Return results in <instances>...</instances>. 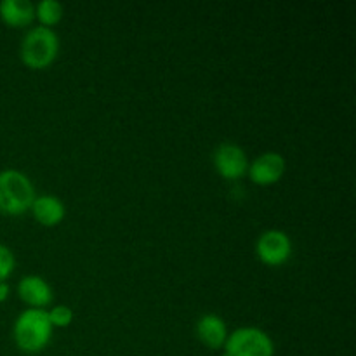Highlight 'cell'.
Segmentation results:
<instances>
[{
  "label": "cell",
  "mask_w": 356,
  "mask_h": 356,
  "mask_svg": "<svg viewBox=\"0 0 356 356\" xmlns=\"http://www.w3.org/2000/svg\"><path fill=\"white\" fill-rule=\"evenodd\" d=\"M52 327L47 309L28 308L14 322V341L26 353L42 351L52 339Z\"/></svg>",
  "instance_id": "obj_1"
},
{
  "label": "cell",
  "mask_w": 356,
  "mask_h": 356,
  "mask_svg": "<svg viewBox=\"0 0 356 356\" xmlns=\"http://www.w3.org/2000/svg\"><path fill=\"white\" fill-rule=\"evenodd\" d=\"M35 200V190L30 177L16 169L0 172V212L19 216L30 211Z\"/></svg>",
  "instance_id": "obj_2"
},
{
  "label": "cell",
  "mask_w": 356,
  "mask_h": 356,
  "mask_svg": "<svg viewBox=\"0 0 356 356\" xmlns=\"http://www.w3.org/2000/svg\"><path fill=\"white\" fill-rule=\"evenodd\" d=\"M59 52V38L52 28L38 26L26 31L21 40L19 56L26 66L33 70L47 68Z\"/></svg>",
  "instance_id": "obj_3"
},
{
  "label": "cell",
  "mask_w": 356,
  "mask_h": 356,
  "mask_svg": "<svg viewBox=\"0 0 356 356\" xmlns=\"http://www.w3.org/2000/svg\"><path fill=\"white\" fill-rule=\"evenodd\" d=\"M225 356H273V339L257 327H240L228 334L225 346Z\"/></svg>",
  "instance_id": "obj_4"
},
{
  "label": "cell",
  "mask_w": 356,
  "mask_h": 356,
  "mask_svg": "<svg viewBox=\"0 0 356 356\" xmlns=\"http://www.w3.org/2000/svg\"><path fill=\"white\" fill-rule=\"evenodd\" d=\"M256 252L268 266H282L292 256L291 236L280 229H268L257 238Z\"/></svg>",
  "instance_id": "obj_5"
},
{
  "label": "cell",
  "mask_w": 356,
  "mask_h": 356,
  "mask_svg": "<svg viewBox=\"0 0 356 356\" xmlns=\"http://www.w3.org/2000/svg\"><path fill=\"white\" fill-rule=\"evenodd\" d=\"M214 167L225 179H240L249 170V159L242 146L235 143H221L214 152Z\"/></svg>",
  "instance_id": "obj_6"
},
{
  "label": "cell",
  "mask_w": 356,
  "mask_h": 356,
  "mask_svg": "<svg viewBox=\"0 0 356 356\" xmlns=\"http://www.w3.org/2000/svg\"><path fill=\"white\" fill-rule=\"evenodd\" d=\"M285 169H287V162H285L284 155L277 152H266L257 156L252 163H249L247 174L252 183L259 184V186H270L284 177Z\"/></svg>",
  "instance_id": "obj_7"
},
{
  "label": "cell",
  "mask_w": 356,
  "mask_h": 356,
  "mask_svg": "<svg viewBox=\"0 0 356 356\" xmlns=\"http://www.w3.org/2000/svg\"><path fill=\"white\" fill-rule=\"evenodd\" d=\"M17 294L30 308L44 309L52 301V289L45 278L38 275H28L17 284Z\"/></svg>",
  "instance_id": "obj_8"
},
{
  "label": "cell",
  "mask_w": 356,
  "mask_h": 356,
  "mask_svg": "<svg viewBox=\"0 0 356 356\" xmlns=\"http://www.w3.org/2000/svg\"><path fill=\"white\" fill-rule=\"evenodd\" d=\"M33 218L40 222L42 226H58L65 219L66 207L61 198L54 195H40L35 197L33 204L30 207Z\"/></svg>",
  "instance_id": "obj_9"
},
{
  "label": "cell",
  "mask_w": 356,
  "mask_h": 356,
  "mask_svg": "<svg viewBox=\"0 0 356 356\" xmlns=\"http://www.w3.org/2000/svg\"><path fill=\"white\" fill-rule=\"evenodd\" d=\"M197 336L207 348L219 350V348L225 346L226 339H228V327L221 316L209 313V315L198 318Z\"/></svg>",
  "instance_id": "obj_10"
},
{
  "label": "cell",
  "mask_w": 356,
  "mask_h": 356,
  "mask_svg": "<svg viewBox=\"0 0 356 356\" xmlns=\"http://www.w3.org/2000/svg\"><path fill=\"white\" fill-rule=\"evenodd\" d=\"M0 17L9 26H26L35 17V3L30 0H2Z\"/></svg>",
  "instance_id": "obj_11"
},
{
  "label": "cell",
  "mask_w": 356,
  "mask_h": 356,
  "mask_svg": "<svg viewBox=\"0 0 356 356\" xmlns=\"http://www.w3.org/2000/svg\"><path fill=\"white\" fill-rule=\"evenodd\" d=\"M63 13V3L58 2V0H40V2L35 6V16L40 19L42 26H54L61 21Z\"/></svg>",
  "instance_id": "obj_12"
},
{
  "label": "cell",
  "mask_w": 356,
  "mask_h": 356,
  "mask_svg": "<svg viewBox=\"0 0 356 356\" xmlns=\"http://www.w3.org/2000/svg\"><path fill=\"white\" fill-rule=\"evenodd\" d=\"M49 313V320H51L52 327H68L73 322V309L70 306L59 305L54 306Z\"/></svg>",
  "instance_id": "obj_13"
},
{
  "label": "cell",
  "mask_w": 356,
  "mask_h": 356,
  "mask_svg": "<svg viewBox=\"0 0 356 356\" xmlns=\"http://www.w3.org/2000/svg\"><path fill=\"white\" fill-rule=\"evenodd\" d=\"M16 266V259L9 247L0 243V282H6Z\"/></svg>",
  "instance_id": "obj_14"
},
{
  "label": "cell",
  "mask_w": 356,
  "mask_h": 356,
  "mask_svg": "<svg viewBox=\"0 0 356 356\" xmlns=\"http://www.w3.org/2000/svg\"><path fill=\"white\" fill-rule=\"evenodd\" d=\"M9 285H7V282H0V302L6 301L7 298H9Z\"/></svg>",
  "instance_id": "obj_15"
}]
</instances>
